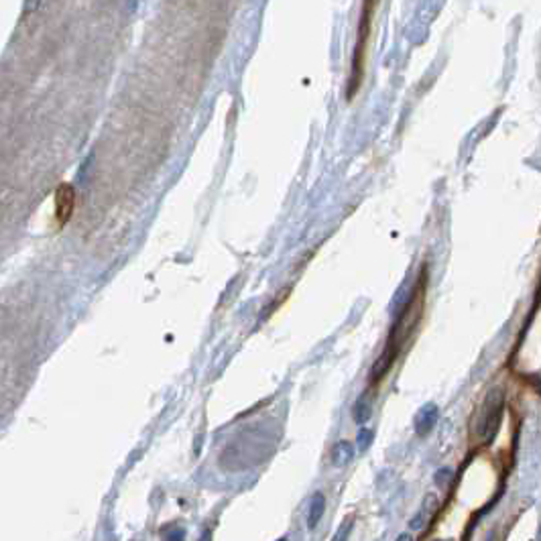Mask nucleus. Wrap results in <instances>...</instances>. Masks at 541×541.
Instances as JSON below:
<instances>
[{"label": "nucleus", "instance_id": "obj_11", "mask_svg": "<svg viewBox=\"0 0 541 541\" xmlns=\"http://www.w3.org/2000/svg\"><path fill=\"white\" fill-rule=\"evenodd\" d=\"M538 541H541V527H540V531H538Z\"/></svg>", "mask_w": 541, "mask_h": 541}, {"label": "nucleus", "instance_id": "obj_6", "mask_svg": "<svg viewBox=\"0 0 541 541\" xmlns=\"http://www.w3.org/2000/svg\"><path fill=\"white\" fill-rule=\"evenodd\" d=\"M436 507H438V499L433 497V495H429L427 499H425V503H423V507L420 509V513L409 521V527L411 529H423L425 525H427V521L431 519V515L436 511Z\"/></svg>", "mask_w": 541, "mask_h": 541}, {"label": "nucleus", "instance_id": "obj_7", "mask_svg": "<svg viewBox=\"0 0 541 541\" xmlns=\"http://www.w3.org/2000/svg\"><path fill=\"white\" fill-rule=\"evenodd\" d=\"M438 420V409L433 407V405H427V407H423L420 411V415H418V421H415V427H418V433H427L431 427H433V423Z\"/></svg>", "mask_w": 541, "mask_h": 541}, {"label": "nucleus", "instance_id": "obj_10", "mask_svg": "<svg viewBox=\"0 0 541 541\" xmlns=\"http://www.w3.org/2000/svg\"><path fill=\"white\" fill-rule=\"evenodd\" d=\"M395 541H413V535L411 533H401Z\"/></svg>", "mask_w": 541, "mask_h": 541}, {"label": "nucleus", "instance_id": "obj_5", "mask_svg": "<svg viewBox=\"0 0 541 541\" xmlns=\"http://www.w3.org/2000/svg\"><path fill=\"white\" fill-rule=\"evenodd\" d=\"M324 511H326V497H324L322 492H316V495L311 497V501H309L307 517H305L309 529H316V527H318L320 519L324 517Z\"/></svg>", "mask_w": 541, "mask_h": 541}, {"label": "nucleus", "instance_id": "obj_4", "mask_svg": "<svg viewBox=\"0 0 541 541\" xmlns=\"http://www.w3.org/2000/svg\"><path fill=\"white\" fill-rule=\"evenodd\" d=\"M76 210V189L71 183H61L55 189V222L63 226Z\"/></svg>", "mask_w": 541, "mask_h": 541}, {"label": "nucleus", "instance_id": "obj_9", "mask_svg": "<svg viewBox=\"0 0 541 541\" xmlns=\"http://www.w3.org/2000/svg\"><path fill=\"white\" fill-rule=\"evenodd\" d=\"M352 527H354V519H352V517H346V519L342 521V525L338 527V531L334 533L332 541H348L350 533H352Z\"/></svg>", "mask_w": 541, "mask_h": 541}, {"label": "nucleus", "instance_id": "obj_2", "mask_svg": "<svg viewBox=\"0 0 541 541\" xmlns=\"http://www.w3.org/2000/svg\"><path fill=\"white\" fill-rule=\"evenodd\" d=\"M503 413H505V395L501 389H490L488 395L484 397V403L479 413V423H476L479 425L476 433L482 444H488L495 440V436L501 427V421H503Z\"/></svg>", "mask_w": 541, "mask_h": 541}, {"label": "nucleus", "instance_id": "obj_3", "mask_svg": "<svg viewBox=\"0 0 541 541\" xmlns=\"http://www.w3.org/2000/svg\"><path fill=\"white\" fill-rule=\"evenodd\" d=\"M375 4L366 2L362 6V19L359 25V39H357V49L352 58V69H350V80H348V98H354L362 84L364 76V61H366V45H368V35H370V10Z\"/></svg>", "mask_w": 541, "mask_h": 541}, {"label": "nucleus", "instance_id": "obj_13", "mask_svg": "<svg viewBox=\"0 0 541 541\" xmlns=\"http://www.w3.org/2000/svg\"><path fill=\"white\" fill-rule=\"evenodd\" d=\"M277 541H287V540H285V538H281V540H277Z\"/></svg>", "mask_w": 541, "mask_h": 541}, {"label": "nucleus", "instance_id": "obj_1", "mask_svg": "<svg viewBox=\"0 0 541 541\" xmlns=\"http://www.w3.org/2000/svg\"><path fill=\"white\" fill-rule=\"evenodd\" d=\"M425 281H427V277H425V270H423L420 275V279H418V283L411 289L409 300L403 303V307H401V311H399V316H397V320L393 324L385 350L381 352L379 361L375 362V366L370 370V381L372 383H379L391 370V366L399 359V354H401V350L405 346V342L411 338L413 330L418 328L421 314H423V303H425Z\"/></svg>", "mask_w": 541, "mask_h": 541}, {"label": "nucleus", "instance_id": "obj_12", "mask_svg": "<svg viewBox=\"0 0 541 541\" xmlns=\"http://www.w3.org/2000/svg\"><path fill=\"white\" fill-rule=\"evenodd\" d=\"M486 541H495V538H488V540H486Z\"/></svg>", "mask_w": 541, "mask_h": 541}, {"label": "nucleus", "instance_id": "obj_8", "mask_svg": "<svg viewBox=\"0 0 541 541\" xmlns=\"http://www.w3.org/2000/svg\"><path fill=\"white\" fill-rule=\"evenodd\" d=\"M350 460H352V446L346 444V442H340L332 452V462L336 466H346Z\"/></svg>", "mask_w": 541, "mask_h": 541}]
</instances>
